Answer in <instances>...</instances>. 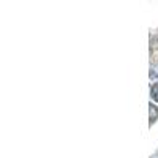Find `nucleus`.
<instances>
[{"instance_id":"f257e3e1","label":"nucleus","mask_w":158,"mask_h":158,"mask_svg":"<svg viewBox=\"0 0 158 158\" xmlns=\"http://www.w3.org/2000/svg\"><path fill=\"white\" fill-rule=\"evenodd\" d=\"M156 115H158V111H156V108L153 106V104L150 103V123L156 120Z\"/></svg>"},{"instance_id":"f03ea898","label":"nucleus","mask_w":158,"mask_h":158,"mask_svg":"<svg viewBox=\"0 0 158 158\" xmlns=\"http://www.w3.org/2000/svg\"><path fill=\"white\" fill-rule=\"evenodd\" d=\"M150 94H152V98H153L155 101H158V82H155V84L152 85Z\"/></svg>"}]
</instances>
